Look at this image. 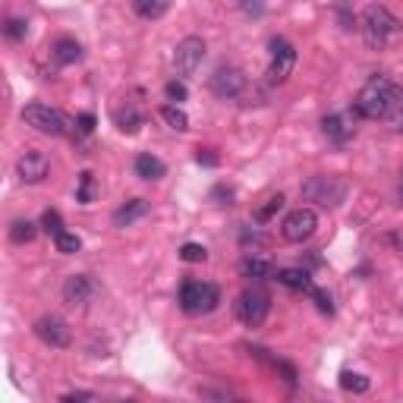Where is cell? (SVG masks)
<instances>
[{"mask_svg":"<svg viewBox=\"0 0 403 403\" xmlns=\"http://www.w3.org/2000/svg\"><path fill=\"white\" fill-rule=\"evenodd\" d=\"M113 123H117V130H120V132L132 136V132L142 130L145 117H142V111H139V107L132 104V101H126V104H120L117 111H113Z\"/></svg>","mask_w":403,"mask_h":403,"instance_id":"14","label":"cell"},{"mask_svg":"<svg viewBox=\"0 0 403 403\" xmlns=\"http://www.w3.org/2000/svg\"><path fill=\"white\" fill-rule=\"evenodd\" d=\"M54 243H57V252H63V255H76L79 249H82V240L76 237V233H57L54 237Z\"/></svg>","mask_w":403,"mask_h":403,"instance_id":"27","label":"cell"},{"mask_svg":"<svg viewBox=\"0 0 403 403\" xmlns=\"http://www.w3.org/2000/svg\"><path fill=\"white\" fill-rule=\"evenodd\" d=\"M161 120H164L170 130H177V132H186V130H190V117H186V113L180 111L177 104H164V107H161Z\"/></svg>","mask_w":403,"mask_h":403,"instance_id":"23","label":"cell"},{"mask_svg":"<svg viewBox=\"0 0 403 403\" xmlns=\"http://www.w3.org/2000/svg\"><path fill=\"white\" fill-rule=\"evenodd\" d=\"M211 199H221L218 205H233V190H230V186H224V183H221V186H214Z\"/></svg>","mask_w":403,"mask_h":403,"instance_id":"34","label":"cell"},{"mask_svg":"<svg viewBox=\"0 0 403 403\" xmlns=\"http://www.w3.org/2000/svg\"><path fill=\"white\" fill-rule=\"evenodd\" d=\"M337 16H340V25H344V29H356V16H350V4H347V0L337 4Z\"/></svg>","mask_w":403,"mask_h":403,"instance_id":"33","label":"cell"},{"mask_svg":"<svg viewBox=\"0 0 403 403\" xmlns=\"http://www.w3.org/2000/svg\"><path fill=\"white\" fill-rule=\"evenodd\" d=\"M280 208H284V196H280V192H278V196H268L265 205H259L252 211V221H255V224H268V221H271Z\"/></svg>","mask_w":403,"mask_h":403,"instance_id":"22","label":"cell"},{"mask_svg":"<svg viewBox=\"0 0 403 403\" xmlns=\"http://www.w3.org/2000/svg\"><path fill=\"white\" fill-rule=\"evenodd\" d=\"M340 388L350 394H366L368 388H372V381L366 378V375H356V372H344L340 375Z\"/></svg>","mask_w":403,"mask_h":403,"instance_id":"25","label":"cell"},{"mask_svg":"<svg viewBox=\"0 0 403 403\" xmlns=\"http://www.w3.org/2000/svg\"><path fill=\"white\" fill-rule=\"evenodd\" d=\"M315 230H318V214H315L312 208H297V211H290L284 218V224H280V233H284L287 243H306Z\"/></svg>","mask_w":403,"mask_h":403,"instance_id":"8","label":"cell"},{"mask_svg":"<svg viewBox=\"0 0 403 403\" xmlns=\"http://www.w3.org/2000/svg\"><path fill=\"white\" fill-rule=\"evenodd\" d=\"M278 280L284 287H290V290H302V293H312L315 284L312 278H309V271H302V268H280L278 271Z\"/></svg>","mask_w":403,"mask_h":403,"instance_id":"17","label":"cell"},{"mask_svg":"<svg viewBox=\"0 0 403 403\" xmlns=\"http://www.w3.org/2000/svg\"><path fill=\"white\" fill-rule=\"evenodd\" d=\"M167 173L164 161L154 158V154H139L136 158V177L139 180H149V183H154V180H161Z\"/></svg>","mask_w":403,"mask_h":403,"instance_id":"18","label":"cell"},{"mask_svg":"<svg viewBox=\"0 0 403 403\" xmlns=\"http://www.w3.org/2000/svg\"><path fill=\"white\" fill-rule=\"evenodd\" d=\"M16 173H19L23 183H42V180L51 173L48 154L38 151V149H25L23 154H19V161H16Z\"/></svg>","mask_w":403,"mask_h":403,"instance_id":"12","label":"cell"},{"mask_svg":"<svg viewBox=\"0 0 403 403\" xmlns=\"http://www.w3.org/2000/svg\"><path fill=\"white\" fill-rule=\"evenodd\" d=\"M164 95H167V101H170V104H180V101L190 98V92H186V85L180 82V79H170V82L164 85Z\"/></svg>","mask_w":403,"mask_h":403,"instance_id":"31","label":"cell"},{"mask_svg":"<svg viewBox=\"0 0 403 403\" xmlns=\"http://www.w3.org/2000/svg\"><path fill=\"white\" fill-rule=\"evenodd\" d=\"M196 161H199V164H205V167H218V154H214L211 149H199V154H196Z\"/></svg>","mask_w":403,"mask_h":403,"instance_id":"35","label":"cell"},{"mask_svg":"<svg viewBox=\"0 0 403 403\" xmlns=\"http://www.w3.org/2000/svg\"><path fill=\"white\" fill-rule=\"evenodd\" d=\"M400 104V89L385 76H372L366 82V89L353 101V117L362 120H385L391 117V111Z\"/></svg>","mask_w":403,"mask_h":403,"instance_id":"1","label":"cell"},{"mask_svg":"<svg viewBox=\"0 0 403 403\" xmlns=\"http://www.w3.org/2000/svg\"><path fill=\"white\" fill-rule=\"evenodd\" d=\"M180 259L190 261V265H199V261L208 259V252H205V246H199V243H186L183 249H180Z\"/></svg>","mask_w":403,"mask_h":403,"instance_id":"30","label":"cell"},{"mask_svg":"<svg viewBox=\"0 0 403 403\" xmlns=\"http://www.w3.org/2000/svg\"><path fill=\"white\" fill-rule=\"evenodd\" d=\"M268 312H271V297L261 290H243L237 297V302H233V315L246 328H259L268 318Z\"/></svg>","mask_w":403,"mask_h":403,"instance_id":"6","label":"cell"},{"mask_svg":"<svg viewBox=\"0 0 403 403\" xmlns=\"http://www.w3.org/2000/svg\"><path fill=\"white\" fill-rule=\"evenodd\" d=\"M79 130H82L85 136H89V132H95V117H92V113H82V117H79Z\"/></svg>","mask_w":403,"mask_h":403,"instance_id":"37","label":"cell"},{"mask_svg":"<svg viewBox=\"0 0 403 403\" xmlns=\"http://www.w3.org/2000/svg\"><path fill=\"white\" fill-rule=\"evenodd\" d=\"M32 331H35V337L42 340L44 347H54V350H63V347H70V340H73L70 325H66L60 315H42V318L32 325Z\"/></svg>","mask_w":403,"mask_h":403,"instance_id":"9","label":"cell"},{"mask_svg":"<svg viewBox=\"0 0 403 403\" xmlns=\"http://www.w3.org/2000/svg\"><path fill=\"white\" fill-rule=\"evenodd\" d=\"M321 130H325V136H328V139H334L337 145H344L347 139L353 136V126H347V120L340 117V113H331V117L321 120Z\"/></svg>","mask_w":403,"mask_h":403,"instance_id":"19","label":"cell"},{"mask_svg":"<svg viewBox=\"0 0 403 403\" xmlns=\"http://www.w3.org/2000/svg\"><path fill=\"white\" fill-rule=\"evenodd\" d=\"M302 199L306 202H315V205H325V208H337L340 202L347 199V183L337 177H309L306 183L299 186Z\"/></svg>","mask_w":403,"mask_h":403,"instance_id":"4","label":"cell"},{"mask_svg":"<svg viewBox=\"0 0 403 403\" xmlns=\"http://www.w3.org/2000/svg\"><path fill=\"white\" fill-rule=\"evenodd\" d=\"M309 297L315 299V306H318V309H321V312H325V315H334V302H331V297H328V293H321V290H312V293H309Z\"/></svg>","mask_w":403,"mask_h":403,"instance_id":"32","label":"cell"},{"mask_svg":"<svg viewBox=\"0 0 403 403\" xmlns=\"http://www.w3.org/2000/svg\"><path fill=\"white\" fill-rule=\"evenodd\" d=\"M240 271H243V278H255V280H265V278H274V265L265 259H243V265H240Z\"/></svg>","mask_w":403,"mask_h":403,"instance_id":"20","label":"cell"},{"mask_svg":"<svg viewBox=\"0 0 403 403\" xmlns=\"http://www.w3.org/2000/svg\"><path fill=\"white\" fill-rule=\"evenodd\" d=\"M400 19L394 16L388 6L381 4H372L366 6V13H362V23H359V32H362V42L368 44L372 51H381L388 48V44L394 42V38L400 35Z\"/></svg>","mask_w":403,"mask_h":403,"instance_id":"2","label":"cell"},{"mask_svg":"<svg viewBox=\"0 0 403 403\" xmlns=\"http://www.w3.org/2000/svg\"><path fill=\"white\" fill-rule=\"evenodd\" d=\"M76 199L82 202V205H89V202L95 199V173H92V170L79 173V192H76Z\"/></svg>","mask_w":403,"mask_h":403,"instance_id":"26","label":"cell"},{"mask_svg":"<svg viewBox=\"0 0 403 403\" xmlns=\"http://www.w3.org/2000/svg\"><path fill=\"white\" fill-rule=\"evenodd\" d=\"M293 66H297V48L287 38H271V63H268V82L284 85L290 79Z\"/></svg>","mask_w":403,"mask_h":403,"instance_id":"7","label":"cell"},{"mask_svg":"<svg viewBox=\"0 0 403 403\" xmlns=\"http://www.w3.org/2000/svg\"><path fill=\"white\" fill-rule=\"evenodd\" d=\"M211 92L218 98H240L246 92V73L237 66H218L211 76Z\"/></svg>","mask_w":403,"mask_h":403,"instance_id":"11","label":"cell"},{"mask_svg":"<svg viewBox=\"0 0 403 403\" xmlns=\"http://www.w3.org/2000/svg\"><path fill=\"white\" fill-rule=\"evenodd\" d=\"M23 120L25 126H32L35 132H44V136H63L66 132V117L51 104H25L23 107Z\"/></svg>","mask_w":403,"mask_h":403,"instance_id":"5","label":"cell"},{"mask_svg":"<svg viewBox=\"0 0 403 403\" xmlns=\"http://www.w3.org/2000/svg\"><path fill=\"white\" fill-rule=\"evenodd\" d=\"M202 60H205V42L199 35H190L173 51V70H177V76H192L202 66Z\"/></svg>","mask_w":403,"mask_h":403,"instance_id":"10","label":"cell"},{"mask_svg":"<svg viewBox=\"0 0 403 403\" xmlns=\"http://www.w3.org/2000/svg\"><path fill=\"white\" fill-rule=\"evenodd\" d=\"M51 57L57 60L60 66H70V63L82 60V48H79V42H73V38H57V42L51 44Z\"/></svg>","mask_w":403,"mask_h":403,"instance_id":"16","label":"cell"},{"mask_svg":"<svg viewBox=\"0 0 403 403\" xmlns=\"http://www.w3.org/2000/svg\"><path fill=\"white\" fill-rule=\"evenodd\" d=\"M35 237H38V224H32V221H13V227H10V240H13L16 246L32 243Z\"/></svg>","mask_w":403,"mask_h":403,"instance_id":"24","label":"cell"},{"mask_svg":"<svg viewBox=\"0 0 403 403\" xmlns=\"http://www.w3.org/2000/svg\"><path fill=\"white\" fill-rule=\"evenodd\" d=\"M42 230H48L51 237L63 233V218H60V211H54V208H48V211L42 214Z\"/></svg>","mask_w":403,"mask_h":403,"instance_id":"28","label":"cell"},{"mask_svg":"<svg viewBox=\"0 0 403 403\" xmlns=\"http://www.w3.org/2000/svg\"><path fill=\"white\" fill-rule=\"evenodd\" d=\"M63 403H76V400H95V394L92 391H70V394H63V397H60Z\"/></svg>","mask_w":403,"mask_h":403,"instance_id":"36","label":"cell"},{"mask_svg":"<svg viewBox=\"0 0 403 403\" xmlns=\"http://www.w3.org/2000/svg\"><path fill=\"white\" fill-rule=\"evenodd\" d=\"M221 302V290L214 284H205V280H186L180 287V309L186 315H205L214 312Z\"/></svg>","mask_w":403,"mask_h":403,"instance_id":"3","label":"cell"},{"mask_svg":"<svg viewBox=\"0 0 403 403\" xmlns=\"http://www.w3.org/2000/svg\"><path fill=\"white\" fill-rule=\"evenodd\" d=\"M149 211H151V205L145 199H130L126 205H120L117 211H113V227H130V224H136V221H142Z\"/></svg>","mask_w":403,"mask_h":403,"instance_id":"15","label":"cell"},{"mask_svg":"<svg viewBox=\"0 0 403 403\" xmlns=\"http://www.w3.org/2000/svg\"><path fill=\"white\" fill-rule=\"evenodd\" d=\"M132 10L142 19H161L170 10V0H132Z\"/></svg>","mask_w":403,"mask_h":403,"instance_id":"21","label":"cell"},{"mask_svg":"<svg viewBox=\"0 0 403 403\" xmlns=\"http://www.w3.org/2000/svg\"><path fill=\"white\" fill-rule=\"evenodd\" d=\"M98 284L89 278V274H70V278L63 280V302L73 309H82L85 302L95 297Z\"/></svg>","mask_w":403,"mask_h":403,"instance_id":"13","label":"cell"},{"mask_svg":"<svg viewBox=\"0 0 403 403\" xmlns=\"http://www.w3.org/2000/svg\"><path fill=\"white\" fill-rule=\"evenodd\" d=\"M4 32H6L10 42H23V38L29 35V23H25V19H6Z\"/></svg>","mask_w":403,"mask_h":403,"instance_id":"29","label":"cell"}]
</instances>
